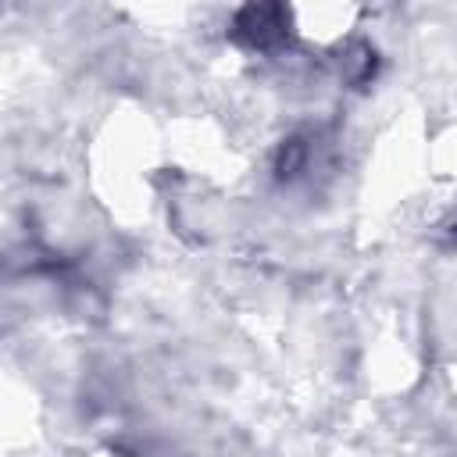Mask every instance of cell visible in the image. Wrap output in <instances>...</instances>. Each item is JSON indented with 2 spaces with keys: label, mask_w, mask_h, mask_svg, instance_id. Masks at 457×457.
Masks as SVG:
<instances>
[{
  "label": "cell",
  "mask_w": 457,
  "mask_h": 457,
  "mask_svg": "<svg viewBox=\"0 0 457 457\" xmlns=\"http://www.w3.org/2000/svg\"><path fill=\"white\" fill-rule=\"evenodd\" d=\"M282 18H286L282 7H243L236 14L232 32H236L239 43L257 46V50H268V46H275L282 39V29H286Z\"/></svg>",
  "instance_id": "1"
},
{
  "label": "cell",
  "mask_w": 457,
  "mask_h": 457,
  "mask_svg": "<svg viewBox=\"0 0 457 457\" xmlns=\"http://www.w3.org/2000/svg\"><path fill=\"white\" fill-rule=\"evenodd\" d=\"M303 157H307V146H303L300 139H289V143L278 150V164H275V168H278V175H282V179H293V175H296V168L303 164Z\"/></svg>",
  "instance_id": "2"
}]
</instances>
